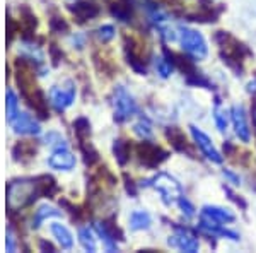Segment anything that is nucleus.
<instances>
[{"label":"nucleus","instance_id":"nucleus-37","mask_svg":"<svg viewBox=\"0 0 256 253\" xmlns=\"http://www.w3.org/2000/svg\"><path fill=\"white\" fill-rule=\"evenodd\" d=\"M125 181H126V192L130 195H137V190H135V185H134V181H132V178H128L125 175Z\"/></svg>","mask_w":256,"mask_h":253},{"label":"nucleus","instance_id":"nucleus-36","mask_svg":"<svg viewBox=\"0 0 256 253\" xmlns=\"http://www.w3.org/2000/svg\"><path fill=\"white\" fill-rule=\"evenodd\" d=\"M224 176H226V178H229V180L232 181L234 185H239V183H241V178H239L238 175H234L232 171H229V169H224Z\"/></svg>","mask_w":256,"mask_h":253},{"label":"nucleus","instance_id":"nucleus-6","mask_svg":"<svg viewBox=\"0 0 256 253\" xmlns=\"http://www.w3.org/2000/svg\"><path fill=\"white\" fill-rule=\"evenodd\" d=\"M168 244L188 253H195L200 248V243L195 238V234L190 229H186V227H181V226H174V234L168 239Z\"/></svg>","mask_w":256,"mask_h":253},{"label":"nucleus","instance_id":"nucleus-21","mask_svg":"<svg viewBox=\"0 0 256 253\" xmlns=\"http://www.w3.org/2000/svg\"><path fill=\"white\" fill-rule=\"evenodd\" d=\"M150 226V215L144 210H135L134 214L130 215V227L134 231H140V229H147Z\"/></svg>","mask_w":256,"mask_h":253},{"label":"nucleus","instance_id":"nucleus-17","mask_svg":"<svg viewBox=\"0 0 256 253\" xmlns=\"http://www.w3.org/2000/svg\"><path fill=\"white\" fill-rule=\"evenodd\" d=\"M60 215H62V210H56L55 207L41 205V207H38V210H36V214H34V219H32V227H34V229H38L44 219L60 217Z\"/></svg>","mask_w":256,"mask_h":253},{"label":"nucleus","instance_id":"nucleus-39","mask_svg":"<svg viewBox=\"0 0 256 253\" xmlns=\"http://www.w3.org/2000/svg\"><path fill=\"white\" fill-rule=\"evenodd\" d=\"M40 248H41L43 251H55V248H53L52 244L46 243V241H41V243H40Z\"/></svg>","mask_w":256,"mask_h":253},{"label":"nucleus","instance_id":"nucleus-32","mask_svg":"<svg viewBox=\"0 0 256 253\" xmlns=\"http://www.w3.org/2000/svg\"><path fill=\"white\" fill-rule=\"evenodd\" d=\"M50 28L53 33H67L68 31V24L65 23L64 18H52L50 19Z\"/></svg>","mask_w":256,"mask_h":253},{"label":"nucleus","instance_id":"nucleus-20","mask_svg":"<svg viewBox=\"0 0 256 253\" xmlns=\"http://www.w3.org/2000/svg\"><path fill=\"white\" fill-rule=\"evenodd\" d=\"M36 183H38L40 188V195L41 197H53L56 192H58V186H56L55 180L52 176H40L36 178Z\"/></svg>","mask_w":256,"mask_h":253},{"label":"nucleus","instance_id":"nucleus-12","mask_svg":"<svg viewBox=\"0 0 256 253\" xmlns=\"http://www.w3.org/2000/svg\"><path fill=\"white\" fill-rule=\"evenodd\" d=\"M230 118H232L236 135L242 140V142H250L251 134H250V127H248V122H246L244 108L238 106V105L232 106V108H230Z\"/></svg>","mask_w":256,"mask_h":253},{"label":"nucleus","instance_id":"nucleus-23","mask_svg":"<svg viewBox=\"0 0 256 253\" xmlns=\"http://www.w3.org/2000/svg\"><path fill=\"white\" fill-rule=\"evenodd\" d=\"M166 134H168V139L171 140V144L174 146V149H178V151H181V152L188 151L186 139H184V135L181 134V130H178L176 127H172V128H168Z\"/></svg>","mask_w":256,"mask_h":253},{"label":"nucleus","instance_id":"nucleus-7","mask_svg":"<svg viewBox=\"0 0 256 253\" xmlns=\"http://www.w3.org/2000/svg\"><path fill=\"white\" fill-rule=\"evenodd\" d=\"M137 154L140 163L146 164L147 168H156L164 159H168V152L150 142H140L137 146Z\"/></svg>","mask_w":256,"mask_h":253},{"label":"nucleus","instance_id":"nucleus-35","mask_svg":"<svg viewBox=\"0 0 256 253\" xmlns=\"http://www.w3.org/2000/svg\"><path fill=\"white\" fill-rule=\"evenodd\" d=\"M224 190H226V193L229 195L230 200H234V202H236V204H239V205L242 207V209H244V207H246V202H244V200H241V198H238V195H234L232 192H230V188H227V186H224Z\"/></svg>","mask_w":256,"mask_h":253},{"label":"nucleus","instance_id":"nucleus-2","mask_svg":"<svg viewBox=\"0 0 256 253\" xmlns=\"http://www.w3.org/2000/svg\"><path fill=\"white\" fill-rule=\"evenodd\" d=\"M40 195V188L36 180H14L7 188V207L9 210H20L31 205Z\"/></svg>","mask_w":256,"mask_h":253},{"label":"nucleus","instance_id":"nucleus-3","mask_svg":"<svg viewBox=\"0 0 256 253\" xmlns=\"http://www.w3.org/2000/svg\"><path fill=\"white\" fill-rule=\"evenodd\" d=\"M144 186H154L156 190H159V193L162 195L164 204H172L178 202L183 195V188L178 183L172 176L166 175V173H159L158 176L150 178V180L142 181Z\"/></svg>","mask_w":256,"mask_h":253},{"label":"nucleus","instance_id":"nucleus-18","mask_svg":"<svg viewBox=\"0 0 256 253\" xmlns=\"http://www.w3.org/2000/svg\"><path fill=\"white\" fill-rule=\"evenodd\" d=\"M111 14L114 16L116 19L123 21H130L132 18V6H130V0H116V2L111 6Z\"/></svg>","mask_w":256,"mask_h":253},{"label":"nucleus","instance_id":"nucleus-26","mask_svg":"<svg viewBox=\"0 0 256 253\" xmlns=\"http://www.w3.org/2000/svg\"><path fill=\"white\" fill-rule=\"evenodd\" d=\"M79 147L82 151V154H84V161L88 166H92L94 163H98L99 161V156H98V151L94 149L88 140H79Z\"/></svg>","mask_w":256,"mask_h":253},{"label":"nucleus","instance_id":"nucleus-31","mask_svg":"<svg viewBox=\"0 0 256 253\" xmlns=\"http://www.w3.org/2000/svg\"><path fill=\"white\" fill-rule=\"evenodd\" d=\"M214 118H216V123H217V127H218V130L220 132H224L226 128H227V117H226V113L220 110V101H216V115H214Z\"/></svg>","mask_w":256,"mask_h":253},{"label":"nucleus","instance_id":"nucleus-8","mask_svg":"<svg viewBox=\"0 0 256 253\" xmlns=\"http://www.w3.org/2000/svg\"><path fill=\"white\" fill-rule=\"evenodd\" d=\"M190 132H192L193 135V140L196 142V146L200 147V151L204 152V156L207 157V159H210L212 163H222V156L220 152L217 151L216 146H214V142L210 140V137L207 134H204L202 130H198V128L195 125L190 127Z\"/></svg>","mask_w":256,"mask_h":253},{"label":"nucleus","instance_id":"nucleus-10","mask_svg":"<svg viewBox=\"0 0 256 253\" xmlns=\"http://www.w3.org/2000/svg\"><path fill=\"white\" fill-rule=\"evenodd\" d=\"M48 164L53 169H60V171H68L76 166V156L68 151L65 146H60L56 151H53V154L50 156Z\"/></svg>","mask_w":256,"mask_h":253},{"label":"nucleus","instance_id":"nucleus-5","mask_svg":"<svg viewBox=\"0 0 256 253\" xmlns=\"http://www.w3.org/2000/svg\"><path fill=\"white\" fill-rule=\"evenodd\" d=\"M137 113V103L123 86L114 89V120L118 123L125 122Z\"/></svg>","mask_w":256,"mask_h":253},{"label":"nucleus","instance_id":"nucleus-9","mask_svg":"<svg viewBox=\"0 0 256 253\" xmlns=\"http://www.w3.org/2000/svg\"><path fill=\"white\" fill-rule=\"evenodd\" d=\"M50 96H52L53 106L58 111H64V110H67L74 103V99H76V86H74V82L68 81L67 88H53Z\"/></svg>","mask_w":256,"mask_h":253},{"label":"nucleus","instance_id":"nucleus-14","mask_svg":"<svg viewBox=\"0 0 256 253\" xmlns=\"http://www.w3.org/2000/svg\"><path fill=\"white\" fill-rule=\"evenodd\" d=\"M202 215L212 219V221H216V222H220V224L232 222L234 219H236L230 210L224 209V207H217V205H205L204 210H202Z\"/></svg>","mask_w":256,"mask_h":253},{"label":"nucleus","instance_id":"nucleus-19","mask_svg":"<svg viewBox=\"0 0 256 253\" xmlns=\"http://www.w3.org/2000/svg\"><path fill=\"white\" fill-rule=\"evenodd\" d=\"M94 227H96L98 234L101 236V239L104 241V246L108 251H116L118 246H116V238H114L113 234H111V231L106 227L104 222H96L94 224Z\"/></svg>","mask_w":256,"mask_h":253},{"label":"nucleus","instance_id":"nucleus-28","mask_svg":"<svg viewBox=\"0 0 256 253\" xmlns=\"http://www.w3.org/2000/svg\"><path fill=\"white\" fill-rule=\"evenodd\" d=\"M79 241L82 246H84V250L96 251V241H94L92 233H90L89 227H80L79 229Z\"/></svg>","mask_w":256,"mask_h":253},{"label":"nucleus","instance_id":"nucleus-1","mask_svg":"<svg viewBox=\"0 0 256 253\" xmlns=\"http://www.w3.org/2000/svg\"><path fill=\"white\" fill-rule=\"evenodd\" d=\"M16 81L20 89V94L28 101L32 110L40 115L41 118H48V105L46 98H44L43 91L34 81V74H32L31 67L28 65L26 60L16 62Z\"/></svg>","mask_w":256,"mask_h":253},{"label":"nucleus","instance_id":"nucleus-4","mask_svg":"<svg viewBox=\"0 0 256 253\" xmlns=\"http://www.w3.org/2000/svg\"><path fill=\"white\" fill-rule=\"evenodd\" d=\"M180 38H181V47L188 55H192L195 60H204L208 53L207 43H205L204 36L195 30L190 28H180Z\"/></svg>","mask_w":256,"mask_h":253},{"label":"nucleus","instance_id":"nucleus-25","mask_svg":"<svg viewBox=\"0 0 256 253\" xmlns=\"http://www.w3.org/2000/svg\"><path fill=\"white\" fill-rule=\"evenodd\" d=\"M156 70H158V74L160 77H169L172 74V70H174V64H172V60L169 59V57H158V60H156Z\"/></svg>","mask_w":256,"mask_h":253},{"label":"nucleus","instance_id":"nucleus-13","mask_svg":"<svg viewBox=\"0 0 256 253\" xmlns=\"http://www.w3.org/2000/svg\"><path fill=\"white\" fill-rule=\"evenodd\" d=\"M70 12L76 16L79 23H86V21L96 18L99 14V7L94 2H77L70 6Z\"/></svg>","mask_w":256,"mask_h":253},{"label":"nucleus","instance_id":"nucleus-15","mask_svg":"<svg viewBox=\"0 0 256 253\" xmlns=\"http://www.w3.org/2000/svg\"><path fill=\"white\" fill-rule=\"evenodd\" d=\"M34 154H36L34 144L28 142V140L16 144L14 149H12V156H14V161H18V163H26V161L32 159Z\"/></svg>","mask_w":256,"mask_h":253},{"label":"nucleus","instance_id":"nucleus-33","mask_svg":"<svg viewBox=\"0 0 256 253\" xmlns=\"http://www.w3.org/2000/svg\"><path fill=\"white\" fill-rule=\"evenodd\" d=\"M98 38L102 41V43H108V41H111L114 38V28L113 26H101L98 30Z\"/></svg>","mask_w":256,"mask_h":253},{"label":"nucleus","instance_id":"nucleus-38","mask_svg":"<svg viewBox=\"0 0 256 253\" xmlns=\"http://www.w3.org/2000/svg\"><path fill=\"white\" fill-rule=\"evenodd\" d=\"M16 246H14V238H12V234L9 233L7 234V251H14Z\"/></svg>","mask_w":256,"mask_h":253},{"label":"nucleus","instance_id":"nucleus-11","mask_svg":"<svg viewBox=\"0 0 256 253\" xmlns=\"http://www.w3.org/2000/svg\"><path fill=\"white\" fill-rule=\"evenodd\" d=\"M10 123H12V127H14L16 134H20V135H38L41 132L40 123L28 113H18V117L12 120Z\"/></svg>","mask_w":256,"mask_h":253},{"label":"nucleus","instance_id":"nucleus-40","mask_svg":"<svg viewBox=\"0 0 256 253\" xmlns=\"http://www.w3.org/2000/svg\"><path fill=\"white\" fill-rule=\"evenodd\" d=\"M254 120H256V108H254Z\"/></svg>","mask_w":256,"mask_h":253},{"label":"nucleus","instance_id":"nucleus-24","mask_svg":"<svg viewBox=\"0 0 256 253\" xmlns=\"http://www.w3.org/2000/svg\"><path fill=\"white\" fill-rule=\"evenodd\" d=\"M20 23H22V30L26 31V35H30L36 30L38 26V21H36V16L28 9V7H22L20 9Z\"/></svg>","mask_w":256,"mask_h":253},{"label":"nucleus","instance_id":"nucleus-30","mask_svg":"<svg viewBox=\"0 0 256 253\" xmlns=\"http://www.w3.org/2000/svg\"><path fill=\"white\" fill-rule=\"evenodd\" d=\"M16 117H18V98L9 89L7 91V120L12 122Z\"/></svg>","mask_w":256,"mask_h":253},{"label":"nucleus","instance_id":"nucleus-16","mask_svg":"<svg viewBox=\"0 0 256 253\" xmlns=\"http://www.w3.org/2000/svg\"><path fill=\"white\" fill-rule=\"evenodd\" d=\"M52 233L56 238V241L60 243L62 248H65V250H70V248L74 246V238H72L70 231L65 226H62V224H58V222L52 224Z\"/></svg>","mask_w":256,"mask_h":253},{"label":"nucleus","instance_id":"nucleus-27","mask_svg":"<svg viewBox=\"0 0 256 253\" xmlns=\"http://www.w3.org/2000/svg\"><path fill=\"white\" fill-rule=\"evenodd\" d=\"M74 132H76L77 139L79 140H86L90 135V123L88 118H77L74 122Z\"/></svg>","mask_w":256,"mask_h":253},{"label":"nucleus","instance_id":"nucleus-34","mask_svg":"<svg viewBox=\"0 0 256 253\" xmlns=\"http://www.w3.org/2000/svg\"><path fill=\"white\" fill-rule=\"evenodd\" d=\"M178 205H180V209L183 210V214L186 215V217H193L195 215V207H193L186 198L181 197L180 200H178Z\"/></svg>","mask_w":256,"mask_h":253},{"label":"nucleus","instance_id":"nucleus-22","mask_svg":"<svg viewBox=\"0 0 256 253\" xmlns=\"http://www.w3.org/2000/svg\"><path fill=\"white\" fill-rule=\"evenodd\" d=\"M113 152H114V157H116V161L122 166L126 164V161L130 159V146H128L126 140H114V146H113Z\"/></svg>","mask_w":256,"mask_h":253},{"label":"nucleus","instance_id":"nucleus-29","mask_svg":"<svg viewBox=\"0 0 256 253\" xmlns=\"http://www.w3.org/2000/svg\"><path fill=\"white\" fill-rule=\"evenodd\" d=\"M134 130H135V134L138 137H142V139H150L152 137V125L147 118H140L138 122L135 123Z\"/></svg>","mask_w":256,"mask_h":253}]
</instances>
